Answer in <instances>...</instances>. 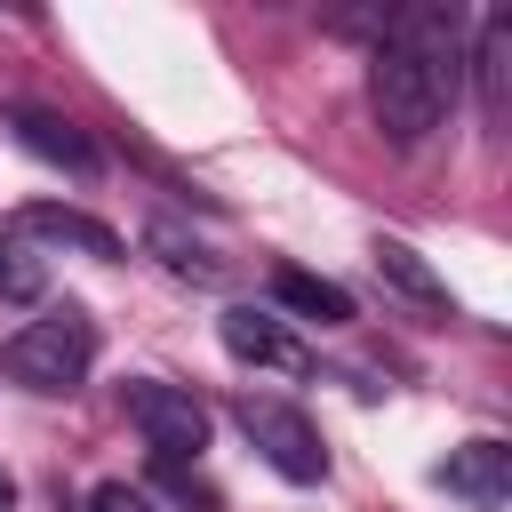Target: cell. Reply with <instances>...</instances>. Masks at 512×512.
Returning a JSON list of instances; mask_svg holds the SVG:
<instances>
[{
	"mask_svg": "<svg viewBox=\"0 0 512 512\" xmlns=\"http://www.w3.org/2000/svg\"><path fill=\"white\" fill-rule=\"evenodd\" d=\"M232 424L248 432V448L288 480V488H320L328 480V448H320V424L296 408V400H272V392H240L232 400Z\"/></svg>",
	"mask_w": 512,
	"mask_h": 512,
	"instance_id": "3",
	"label": "cell"
},
{
	"mask_svg": "<svg viewBox=\"0 0 512 512\" xmlns=\"http://www.w3.org/2000/svg\"><path fill=\"white\" fill-rule=\"evenodd\" d=\"M216 344L240 360V368H272V376H312V352L288 336V320L280 312H264V304H224L216 312Z\"/></svg>",
	"mask_w": 512,
	"mask_h": 512,
	"instance_id": "5",
	"label": "cell"
},
{
	"mask_svg": "<svg viewBox=\"0 0 512 512\" xmlns=\"http://www.w3.org/2000/svg\"><path fill=\"white\" fill-rule=\"evenodd\" d=\"M464 88V16L448 0L392 8L384 40L368 48V112L392 152H416Z\"/></svg>",
	"mask_w": 512,
	"mask_h": 512,
	"instance_id": "1",
	"label": "cell"
},
{
	"mask_svg": "<svg viewBox=\"0 0 512 512\" xmlns=\"http://www.w3.org/2000/svg\"><path fill=\"white\" fill-rule=\"evenodd\" d=\"M144 256H152L168 280H192V288H216V280H224V256H216L208 240H192L184 224H168V216L144 224Z\"/></svg>",
	"mask_w": 512,
	"mask_h": 512,
	"instance_id": "10",
	"label": "cell"
},
{
	"mask_svg": "<svg viewBox=\"0 0 512 512\" xmlns=\"http://www.w3.org/2000/svg\"><path fill=\"white\" fill-rule=\"evenodd\" d=\"M432 480H440L448 496L496 512V504H512V448H504V440H464V448H448V456L432 464Z\"/></svg>",
	"mask_w": 512,
	"mask_h": 512,
	"instance_id": "7",
	"label": "cell"
},
{
	"mask_svg": "<svg viewBox=\"0 0 512 512\" xmlns=\"http://www.w3.org/2000/svg\"><path fill=\"white\" fill-rule=\"evenodd\" d=\"M8 504H16V488H8V472H0V512H8Z\"/></svg>",
	"mask_w": 512,
	"mask_h": 512,
	"instance_id": "15",
	"label": "cell"
},
{
	"mask_svg": "<svg viewBox=\"0 0 512 512\" xmlns=\"http://www.w3.org/2000/svg\"><path fill=\"white\" fill-rule=\"evenodd\" d=\"M272 304L296 312V320H320V328H344L352 320V288H336V280H320L304 264H280L272 272Z\"/></svg>",
	"mask_w": 512,
	"mask_h": 512,
	"instance_id": "11",
	"label": "cell"
},
{
	"mask_svg": "<svg viewBox=\"0 0 512 512\" xmlns=\"http://www.w3.org/2000/svg\"><path fill=\"white\" fill-rule=\"evenodd\" d=\"M96 368V320L80 304H40L8 344H0V376L24 384V392H72L80 376Z\"/></svg>",
	"mask_w": 512,
	"mask_h": 512,
	"instance_id": "2",
	"label": "cell"
},
{
	"mask_svg": "<svg viewBox=\"0 0 512 512\" xmlns=\"http://www.w3.org/2000/svg\"><path fill=\"white\" fill-rule=\"evenodd\" d=\"M128 424L144 432V448H152L160 464H192V456L208 448V432H216L208 400H200L192 384H168V376H136V384H128Z\"/></svg>",
	"mask_w": 512,
	"mask_h": 512,
	"instance_id": "4",
	"label": "cell"
},
{
	"mask_svg": "<svg viewBox=\"0 0 512 512\" xmlns=\"http://www.w3.org/2000/svg\"><path fill=\"white\" fill-rule=\"evenodd\" d=\"M464 72L480 80V120L504 128V112H512V16H504V8L480 16L472 48H464Z\"/></svg>",
	"mask_w": 512,
	"mask_h": 512,
	"instance_id": "9",
	"label": "cell"
},
{
	"mask_svg": "<svg viewBox=\"0 0 512 512\" xmlns=\"http://www.w3.org/2000/svg\"><path fill=\"white\" fill-rule=\"evenodd\" d=\"M8 232L16 240H40V248H72V256H96V264H112L120 256V232L104 224V216H88V208H64V200H24L16 216H8Z\"/></svg>",
	"mask_w": 512,
	"mask_h": 512,
	"instance_id": "6",
	"label": "cell"
},
{
	"mask_svg": "<svg viewBox=\"0 0 512 512\" xmlns=\"http://www.w3.org/2000/svg\"><path fill=\"white\" fill-rule=\"evenodd\" d=\"M0 288H8V296H32V288H40V272L8 256V240H0Z\"/></svg>",
	"mask_w": 512,
	"mask_h": 512,
	"instance_id": "14",
	"label": "cell"
},
{
	"mask_svg": "<svg viewBox=\"0 0 512 512\" xmlns=\"http://www.w3.org/2000/svg\"><path fill=\"white\" fill-rule=\"evenodd\" d=\"M376 280L392 288V296H408V304H424V312H456L448 304V280L408 248V240H376Z\"/></svg>",
	"mask_w": 512,
	"mask_h": 512,
	"instance_id": "12",
	"label": "cell"
},
{
	"mask_svg": "<svg viewBox=\"0 0 512 512\" xmlns=\"http://www.w3.org/2000/svg\"><path fill=\"white\" fill-rule=\"evenodd\" d=\"M88 512H152V496H144V488H128V480H104V488L88 496Z\"/></svg>",
	"mask_w": 512,
	"mask_h": 512,
	"instance_id": "13",
	"label": "cell"
},
{
	"mask_svg": "<svg viewBox=\"0 0 512 512\" xmlns=\"http://www.w3.org/2000/svg\"><path fill=\"white\" fill-rule=\"evenodd\" d=\"M8 128H16V144L32 152V160H48V168H64V176H96L104 160H96V144L64 120V112H48V104H8Z\"/></svg>",
	"mask_w": 512,
	"mask_h": 512,
	"instance_id": "8",
	"label": "cell"
}]
</instances>
